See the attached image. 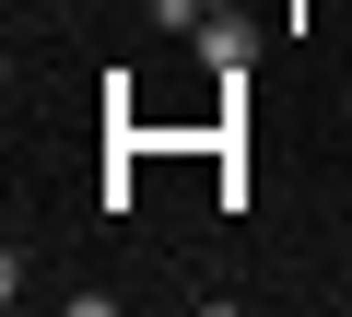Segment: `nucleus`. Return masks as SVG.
Wrapping results in <instances>:
<instances>
[{"label":"nucleus","instance_id":"obj_1","mask_svg":"<svg viewBox=\"0 0 352 317\" xmlns=\"http://www.w3.org/2000/svg\"><path fill=\"white\" fill-rule=\"evenodd\" d=\"M188 47H200V59H212V71L235 83V71L258 59V24H247V12H212V24H188Z\"/></svg>","mask_w":352,"mask_h":317}]
</instances>
